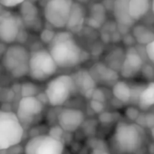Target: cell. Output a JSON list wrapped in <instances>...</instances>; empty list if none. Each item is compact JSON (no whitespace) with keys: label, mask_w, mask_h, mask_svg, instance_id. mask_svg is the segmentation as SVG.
<instances>
[{"label":"cell","mask_w":154,"mask_h":154,"mask_svg":"<svg viewBox=\"0 0 154 154\" xmlns=\"http://www.w3.org/2000/svg\"><path fill=\"white\" fill-rule=\"evenodd\" d=\"M48 45L47 50L58 68H74L85 60L84 50L69 31L55 33L53 41Z\"/></svg>","instance_id":"1"},{"label":"cell","mask_w":154,"mask_h":154,"mask_svg":"<svg viewBox=\"0 0 154 154\" xmlns=\"http://www.w3.org/2000/svg\"><path fill=\"white\" fill-rule=\"evenodd\" d=\"M144 131L138 123L120 122L115 126L112 140L118 152L122 154H136L143 146Z\"/></svg>","instance_id":"2"},{"label":"cell","mask_w":154,"mask_h":154,"mask_svg":"<svg viewBox=\"0 0 154 154\" xmlns=\"http://www.w3.org/2000/svg\"><path fill=\"white\" fill-rule=\"evenodd\" d=\"M30 52L20 44L8 45L1 58L4 69L16 79L23 78L28 75Z\"/></svg>","instance_id":"3"},{"label":"cell","mask_w":154,"mask_h":154,"mask_svg":"<svg viewBox=\"0 0 154 154\" xmlns=\"http://www.w3.org/2000/svg\"><path fill=\"white\" fill-rule=\"evenodd\" d=\"M58 67L47 49L40 48L30 52L28 76L32 81L48 82L55 76Z\"/></svg>","instance_id":"4"},{"label":"cell","mask_w":154,"mask_h":154,"mask_svg":"<svg viewBox=\"0 0 154 154\" xmlns=\"http://www.w3.org/2000/svg\"><path fill=\"white\" fill-rule=\"evenodd\" d=\"M25 128L16 113L0 110V150H7L21 143Z\"/></svg>","instance_id":"5"},{"label":"cell","mask_w":154,"mask_h":154,"mask_svg":"<svg viewBox=\"0 0 154 154\" xmlns=\"http://www.w3.org/2000/svg\"><path fill=\"white\" fill-rule=\"evenodd\" d=\"M76 91L72 75L60 74L51 78L45 86V96L53 107L63 106Z\"/></svg>","instance_id":"6"},{"label":"cell","mask_w":154,"mask_h":154,"mask_svg":"<svg viewBox=\"0 0 154 154\" xmlns=\"http://www.w3.org/2000/svg\"><path fill=\"white\" fill-rule=\"evenodd\" d=\"M73 0H48L45 5V21L56 29L66 28Z\"/></svg>","instance_id":"7"},{"label":"cell","mask_w":154,"mask_h":154,"mask_svg":"<svg viewBox=\"0 0 154 154\" xmlns=\"http://www.w3.org/2000/svg\"><path fill=\"white\" fill-rule=\"evenodd\" d=\"M63 142L49 134L33 136L24 147V154H63Z\"/></svg>","instance_id":"8"},{"label":"cell","mask_w":154,"mask_h":154,"mask_svg":"<svg viewBox=\"0 0 154 154\" xmlns=\"http://www.w3.org/2000/svg\"><path fill=\"white\" fill-rule=\"evenodd\" d=\"M44 111V103L37 96L22 97L18 102L16 115L24 128L33 124Z\"/></svg>","instance_id":"9"},{"label":"cell","mask_w":154,"mask_h":154,"mask_svg":"<svg viewBox=\"0 0 154 154\" xmlns=\"http://www.w3.org/2000/svg\"><path fill=\"white\" fill-rule=\"evenodd\" d=\"M22 26V20L12 12L5 11L0 14V42L12 45L17 40Z\"/></svg>","instance_id":"10"},{"label":"cell","mask_w":154,"mask_h":154,"mask_svg":"<svg viewBox=\"0 0 154 154\" xmlns=\"http://www.w3.org/2000/svg\"><path fill=\"white\" fill-rule=\"evenodd\" d=\"M85 115L76 108H64L57 114L58 126L64 132H74L84 123Z\"/></svg>","instance_id":"11"},{"label":"cell","mask_w":154,"mask_h":154,"mask_svg":"<svg viewBox=\"0 0 154 154\" xmlns=\"http://www.w3.org/2000/svg\"><path fill=\"white\" fill-rule=\"evenodd\" d=\"M142 67L143 61L140 54L135 50V48H130L124 54L120 72L123 78L129 79L136 76L141 71Z\"/></svg>","instance_id":"12"},{"label":"cell","mask_w":154,"mask_h":154,"mask_svg":"<svg viewBox=\"0 0 154 154\" xmlns=\"http://www.w3.org/2000/svg\"><path fill=\"white\" fill-rule=\"evenodd\" d=\"M72 77L75 89L78 90L84 96L92 97L94 90L96 89V84L94 77L86 70H80L76 72Z\"/></svg>","instance_id":"13"},{"label":"cell","mask_w":154,"mask_h":154,"mask_svg":"<svg viewBox=\"0 0 154 154\" xmlns=\"http://www.w3.org/2000/svg\"><path fill=\"white\" fill-rule=\"evenodd\" d=\"M86 15H87V12H86L85 8L82 4L73 1L70 17H69V20L66 26L67 31L71 32L72 34L73 32L80 31L85 24Z\"/></svg>","instance_id":"14"},{"label":"cell","mask_w":154,"mask_h":154,"mask_svg":"<svg viewBox=\"0 0 154 154\" xmlns=\"http://www.w3.org/2000/svg\"><path fill=\"white\" fill-rule=\"evenodd\" d=\"M129 1L130 0H113L112 13L116 22L125 27L133 26L135 22L129 15Z\"/></svg>","instance_id":"15"},{"label":"cell","mask_w":154,"mask_h":154,"mask_svg":"<svg viewBox=\"0 0 154 154\" xmlns=\"http://www.w3.org/2000/svg\"><path fill=\"white\" fill-rule=\"evenodd\" d=\"M151 8V0H130L129 15L136 22L143 18Z\"/></svg>","instance_id":"16"},{"label":"cell","mask_w":154,"mask_h":154,"mask_svg":"<svg viewBox=\"0 0 154 154\" xmlns=\"http://www.w3.org/2000/svg\"><path fill=\"white\" fill-rule=\"evenodd\" d=\"M139 109L140 111H148L154 106V82H149L144 88L141 89L138 101Z\"/></svg>","instance_id":"17"},{"label":"cell","mask_w":154,"mask_h":154,"mask_svg":"<svg viewBox=\"0 0 154 154\" xmlns=\"http://www.w3.org/2000/svg\"><path fill=\"white\" fill-rule=\"evenodd\" d=\"M112 95L116 100L122 103H128L131 101V86L125 81H116L112 86Z\"/></svg>","instance_id":"18"},{"label":"cell","mask_w":154,"mask_h":154,"mask_svg":"<svg viewBox=\"0 0 154 154\" xmlns=\"http://www.w3.org/2000/svg\"><path fill=\"white\" fill-rule=\"evenodd\" d=\"M132 35L134 36V39L140 45H147L154 39V32L143 25L133 26Z\"/></svg>","instance_id":"19"},{"label":"cell","mask_w":154,"mask_h":154,"mask_svg":"<svg viewBox=\"0 0 154 154\" xmlns=\"http://www.w3.org/2000/svg\"><path fill=\"white\" fill-rule=\"evenodd\" d=\"M20 13H21V20L24 21L27 25H31L36 21L38 17V9L37 8L29 1H25L21 6Z\"/></svg>","instance_id":"20"},{"label":"cell","mask_w":154,"mask_h":154,"mask_svg":"<svg viewBox=\"0 0 154 154\" xmlns=\"http://www.w3.org/2000/svg\"><path fill=\"white\" fill-rule=\"evenodd\" d=\"M22 97H27V96H35L36 89L35 86L31 83H26L22 85Z\"/></svg>","instance_id":"21"},{"label":"cell","mask_w":154,"mask_h":154,"mask_svg":"<svg viewBox=\"0 0 154 154\" xmlns=\"http://www.w3.org/2000/svg\"><path fill=\"white\" fill-rule=\"evenodd\" d=\"M26 0H0V5L7 8H13L21 6Z\"/></svg>","instance_id":"22"},{"label":"cell","mask_w":154,"mask_h":154,"mask_svg":"<svg viewBox=\"0 0 154 154\" xmlns=\"http://www.w3.org/2000/svg\"><path fill=\"white\" fill-rule=\"evenodd\" d=\"M54 35H55V33H54V31H52V30H50V29H45V30H43V31L41 32L40 37H41V40H42L44 43L49 45V44L53 41Z\"/></svg>","instance_id":"23"},{"label":"cell","mask_w":154,"mask_h":154,"mask_svg":"<svg viewBox=\"0 0 154 154\" xmlns=\"http://www.w3.org/2000/svg\"><path fill=\"white\" fill-rule=\"evenodd\" d=\"M145 51H146V54H147L148 59L154 65V39L146 45Z\"/></svg>","instance_id":"24"},{"label":"cell","mask_w":154,"mask_h":154,"mask_svg":"<svg viewBox=\"0 0 154 154\" xmlns=\"http://www.w3.org/2000/svg\"><path fill=\"white\" fill-rule=\"evenodd\" d=\"M91 107L96 112H102L103 111V108H104L103 103L98 102V101H94V100H92V102H91Z\"/></svg>","instance_id":"25"},{"label":"cell","mask_w":154,"mask_h":154,"mask_svg":"<svg viewBox=\"0 0 154 154\" xmlns=\"http://www.w3.org/2000/svg\"><path fill=\"white\" fill-rule=\"evenodd\" d=\"M89 154H111V153L103 149H94Z\"/></svg>","instance_id":"26"},{"label":"cell","mask_w":154,"mask_h":154,"mask_svg":"<svg viewBox=\"0 0 154 154\" xmlns=\"http://www.w3.org/2000/svg\"><path fill=\"white\" fill-rule=\"evenodd\" d=\"M150 154H154V143L150 146V149H149Z\"/></svg>","instance_id":"27"},{"label":"cell","mask_w":154,"mask_h":154,"mask_svg":"<svg viewBox=\"0 0 154 154\" xmlns=\"http://www.w3.org/2000/svg\"><path fill=\"white\" fill-rule=\"evenodd\" d=\"M150 135H151V138H152L153 140H154V126L150 129Z\"/></svg>","instance_id":"28"},{"label":"cell","mask_w":154,"mask_h":154,"mask_svg":"<svg viewBox=\"0 0 154 154\" xmlns=\"http://www.w3.org/2000/svg\"><path fill=\"white\" fill-rule=\"evenodd\" d=\"M150 9L152 10V13L154 15V0H151V8H150Z\"/></svg>","instance_id":"29"},{"label":"cell","mask_w":154,"mask_h":154,"mask_svg":"<svg viewBox=\"0 0 154 154\" xmlns=\"http://www.w3.org/2000/svg\"><path fill=\"white\" fill-rule=\"evenodd\" d=\"M95 1H98V0H95Z\"/></svg>","instance_id":"30"},{"label":"cell","mask_w":154,"mask_h":154,"mask_svg":"<svg viewBox=\"0 0 154 154\" xmlns=\"http://www.w3.org/2000/svg\"><path fill=\"white\" fill-rule=\"evenodd\" d=\"M153 82H154V81H153Z\"/></svg>","instance_id":"31"}]
</instances>
